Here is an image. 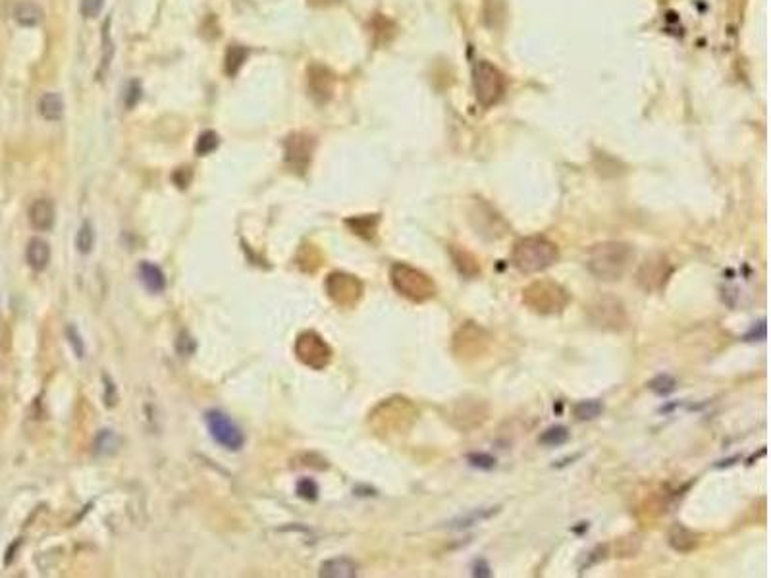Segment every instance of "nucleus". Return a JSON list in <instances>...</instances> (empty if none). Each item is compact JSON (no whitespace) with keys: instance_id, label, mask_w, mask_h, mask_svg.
Segmentation results:
<instances>
[{"instance_id":"f257e3e1","label":"nucleus","mask_w":771,"mask_h":578,"mask_svg":"<svg viewBox=\"0 0 771 578\" xmlns=\"http://www.w3.org/2000/svg\"><path fill=\"white\" fill-rule=\"evenodd\" d=\"M634 259V249L623 241H602L588 247L585 266L596 280L619 282Z\"/></svg>"},{"instance_id":"f03ea898","label":"nucleus","mask_w":771,"mask_h":578,"mask_svg":"<svg viewBox=\"0 0 771 578\" xmlns=\"http://www.w3.org/2000/svg\"><path fill=\"white\" fill-rule=\"evenodd\" d=\"M559 261V247L544 235H527L513 243L511 264L521 274H540Z\"/></svg>"},{"instance_id":"7ed1b4c3","label":"nucleus","mask_w":771,"mask_h":578,"mask_svg":"<svg viewBox=\"0 0 771 578\" xmlns=\"http://www.w3.org/2000/svg\"><path fill=\"white\" fill-rule=\"evenodd\" d=\"M523 303L524 307L532 312H536L540 317H556L561 314L569 303H571V293L553 280H534L523 289Z\"/></svg>"},{"instance_id":"20e7f679","label":"nucleus","mask_w":771,"mask_h":578,"mask_svg":"<svg viewBox=\"0 0 771 578\" xmlns=\"http://www.w3.org/2000/svg\"><path fill=\"white\" fill-rule=\"evenodd\" d=\"M390 280H392L393 289L413 303H428L438 293V285L427 272L415 268L411 264H405V262L393 264L390 270Z\"/></svg>"},{"instance_id":"39448f33","label":"nucleus","mask_w":771,"mask_h":578,"mask_svg":"<svg viewBox=\"0 0 771 578\" xmlns=\"http://www.w3.org/2000/svg\"><path fill=\"white\" fill-rule=\"evenodd\" d=\"M586 317L594 328L604 332H615L621 334L629 328V312L619 297L609 293H600L586 305Z\"/></svg>"},{"instance_id":"423d86ee","label":"nucleus","mask_w":771,"mask_h":578,"mask_svg":"<svg viewBox=\"0 0 771 578\" xmlns=\"http://www.w3.org/2000/svg\"><path fill=\"white\" fill-rule=\"evenodd\" d=\"M473 87H475L476 101L484 108H490V106H494V104L502 101V96L505 95L507 81H505V77L496 66H492L486 60H480L473 68Z\"/></svg>"},{"instance_id":"0eeeda50","label":"nucleus","mask_w":771,"mask_h":578,"mask_svg":"<svg viewBox=\"0 0 771 578\" xmlns=\"http://www.w3.org/2000/svg\"><path fill=\"white\" fill-rule=\"evenodd\" d=\"M673 274L675 266L673 262L669 261V256L663 253H654V255L646 256L644 262H641V266L634 274V280L642 291L661 293V291H665Z\"/></svg>"},{"instance_id":"6e6552de","label":"nucleus","mask_w":771,"mask_h":578,"mask_svg":"<svg viewBox=\"0 0 771 578\" xmlns=\"http://www.w3.org/2000/svg\"><path fill=\"white\" fill-rule=\"evenodd\" d=\"M374 419H380V426H376L378 430L386 434H401L407 432L409 428L413 426V422L419 416V411L417 407L411 403L405 397H393V400L384 401L382 405L376 409V413L372 414Z\"/></svg>"},{"instance_id":"1a4fd4ad","label":"nucleus","mask_w":771,"mask_h":578,"mask_svg":"<svg viewBox=\"0 0 771 578\" xmlns=\"http://www.w3.org/2000/svg\"><path fill=\"white\" fill-rule=\"evenodd\" d=\"M490 345H492V336L488 330H484L476 322H465L454 334L451 351L461 361H475L488 353Z\"/></svg>"},{"instance_id":"9d476101","label":"nucleus","mask_w":771,"mask_h":578,"mask_svg":"<svg viewBox=\"0 0 771 578\" xmlns=\"http://www.w3.org/2000/svg\"><path fill=\"white\" fill-rule=\"evenodd\" d=\"M205 420H207V428L210 436L220 443L222 448L237 451L243 446V432H241L237 424L226 413H222V411H208L205 414Z\"/></svg>"},{"instance_id":"9b49d317","label":"nucleus","mask_w":771,"mask_h":578,"mask_svg":"<svg viewBox=\"0 0 771 578\" xmlns=\"http://www.w3.org/2000/svg\"><path fill=\"white\" fill-rule=\"evenodd\" d=\"M326 289H328L332 301H336L342 307H353L363 295V283L359 282L355 276L342 274V272L328 276Z\"/></svg>"},{"instance_id":"f8f14e48","label":"nucleus","mask_w":771,"mask_h":578,"mask_svg":"<svg viewBox=\"0 0 771 578\" xmlns=\"http://www.w3.org/2000/svg\"><path fill=\"white\" fill-rule=\"evenodd\" d=\"M471 222L475 226L476 234L486 237V239H502L507 234V224L494 208L486 203H478L475 212H471Z\"/></svg>"},{"instance_id":"ddd939ff","label":"nucleus","mask_w":771,"mask_h":578,"mask_svg":"<svg viewBox=\"0 0 771 578\" xmlns=\"http://www.w3.org/2000/svg\"><path fill=\"white\" fill-rule=\"evenodd\" d=\"M297 355L303 361L305 365L313 366V368H324V366L330 363L332 358V349L328 347V344L324 341L322 337L317 336V334H303L297 341Z\"/></svg>"},{"instance_id":"4468645a","label":"nucleus","mask_w":771,"mask_h":578,"mask_svg":"<svg viewBox=\"0 0 771 578\" xmlns=\"http://www.w3.org/2000/svg\"><path fill=\"white\" fill-rule=\"evenodd\" d=\"M307 85H309L310 96L317 101L318 104L328 103L334 95V87H336V77L332 74L330 69L322 66V64H310L309 69H307Z\"/></svg>"},{"instance_id":"2eb2a0df","label":"nucleus","mask_w":771,"mask_h":578,"mask_svg":"<svg viewBox=\"0 0 771 578\" xmlns=\"http://www.w3.org/2000/svg\"><path fill=\"white\" fill-rule=\"evenodd\" d=\"M310 152H313V139L303 133H296L286 141V162L297 172H305V168L309 166Z\"/></svg>"},{"instance_id":"dca6fc26","label":"nucleus","mask_w":771,"mask_h":578,"mask_svg":"<svg viewBox=\"0 0 771 578\" xmlns=\"http://www.w3.org/2000/svg\"><path fill=\"white\" fill-rule=\"evenodd\" d=\"M448 253L451 256V261H454V266L463 278L475 280V278H478L482 274L480 261H478V256L473 251L459 247V245H449Z\"/></svg>"},{"instance_id":"f3484780","label":"nucleus","mask_w":771,"mask_h":578,"mask_svg":"<svg viewBox=\"0 0 771 578\" xmlns=\"http://www.w3.org/2000/svg\"><path fill=\"white\" fill-rule=\"evenodd\" d=\"M56 208L50 199H37L29 208V222L37 232H48L55 226Z\"/></svg>"},{"instance_id":"a211bd4d","label":"nucleus","mask_w":771,"mask_h":578,"mask_svg":"<svg viewBox=\"0 0 771 578\" xmlns=\"http://www.w3.org/2000/svg\"><path fill=\"white\" fill-rule=\"evenodd\" d=\"M668 542L675 551H679V553H690V551H694L698 548V544H700V536L690 528H687V526L677 523L669 528Z\"/></svg>"},{"instance_id":"6ab92c4d","label":"nucleus","mask_w":771,"mask_h":578,"mask_svg":"<svg viewBox=\"0 0 771 578\" xmlns=\"http://www.w3.org/2000/svg\"><path fill=\"white\" fill-rule=\"evenodd\" d=\"M26 259H28V264L37 272H43L47 268L48 262H50V247L45 239H35L29 241L28 251H26Z\"/></svg>"},{"instance_id":"aec40b11","label":"nucleus","mask_w":771,"mask_h":578,"mask_svg":"<svg viewBox=\"0 0 771 578\" xmlns=\"http://www.w3.org/2000/svg\"><path fill=\"white\" fill-rule=\"evenodd\" d=\"M320 577L324 578H353L357 577V565L351 559H330L320 567Z\"/></svg>"},{"instance_id":"412c9836","label":"nucleus","mask_w":771,"mask_h":578,"mask_svg":"<svg viewBox=\"0 0 771 578\" xmlns=\"http://www.w3.org/2000/svg\"><path fill=\"white\" fill-rule=\"evenodd\" d=\"M43 8L39 4H35L31 0H21L14 6V20L20 23V26H26V28H33V26H39L43 21Z\"/></svg>"},{"instance_id":"4be33fe9","label":"nucleus","mask_w":771,"mask_h":578,"mask_svg":"<svg viewBox=\"0 0 771 578\" xmlns=\"http://www.w3.org/2000/svg\"><path fill=\"white\" fill-rule=\"evenodd\" d=\"M139 278H141L143 285L149 289L151 293H160V291L166 288V278L164 274H162V270H160L159 266L151 264V262H143V264L139 266Z\"/></svg>"},{"instance_id":"5701e85b","label":"nucleus","mask_w":771,"mask_h":578,"mask_svg":"<svg viewBox=\"0 0 771 578\" xmlns=\"http://www.w3.org/2000/svg\"><path fill=\"white\" fill-rule=\"evenodd\" d=\"M39 114L45 120H48V122L60 120L64 114V103L60 95H56V93H45L41 96V101H39Z\"/></svg>"},{"instance_id":"b1692460","label":"nucleus","mask_w":771,"mask_h":578,"mask_svg":"<svg viewBox=\"0 0 771 578\" xmlns=\"http://www.w3.org/2000/svg\"><path fill=\"white\" fill-rule=\"evenodd\" d=\"M245 60H247V50L241 45H232L226 50V56H224V72L232 77L237 76V72L245 64Z\"/></svg>"},{"instance_id":"393cba45","label":"nucleus","mask_w":771,"mask_h":578,"mask_svg":"<svg viewBox=\"0 0 771 578\" xmlns=\"http://www.w3.org/2000/svg\"><path fill=\"white\" fill-rule=\"evenodd\" d=\"M567 441H569V430L565 426L548 428L538 438V443L546 446V448H559V446H563Z\"/></svg>"},{"instance_id":"a878e982","label":"nucleus","mask_w":771,"mask_h":578,"mask_svg":"<svg viewBox=\"0 0 771 578\" xmlns=\"http://www.w3.org/2000/svg\"><path fill=\"white\" fill-rule=\"evenodd\" d=\"M604 411V405L602 401L598 400H588L580 401L577 405L573 407V414L577 416V420H594L598 419L600 414Z\"/></svg>"},{"instance_id":"bb28decb","label":"nucleus","mask_w":771,"mask_h":578,"mask_svg":"<svg viewBox=\"0 0 771 578\" xmlns=\"http://www.w3.org/2000/svg\"><path fill=\"white\" fill-rule=\"evenodd\" d=\"M347 224L353 227V232H355V234L363 235V237H366V239H371L372 235L376 234L378 216H359V218L347 220Z\"/></svg>"},{"instance_id":"cd10ccee","label":"nucleus","mask_w":771,"mask_h":578,"mask_svg":"<svg viewBox=\"0 0 771 578\" xmlns=\"http://www.w3.org/2000/svg\"><path fill=\"white\" fill-rule=\"evenodd\" d=\"M76 245L77 249H79V253H91V249H93V245H95V232H93V227H91L89 222H85L81 226V230L77 232V239H76Z\"/></svg>"},{"instance_id":"c85d7f7f","label":"nucleus","mask_w":771,"mask_h":578,"mask_svg":"<svg viewBox=\"0 0 771 578\" xmlns=\"http://www.w3.org/2000/svg\"><path fill=\"white\" fill-rule=\"evenodd\" d=\"M675 385H677L675 378H671L669 374H660L650 382V390L658 395H668V393L675 392Z\"/></svg>"},{"instance_id":"c756f323","label":"nucleus","mask_w":771,"mask_h":578,"mask_svg":"<svg viewBox=\"0 0 771 578\" xmlns=\"http://www.w3.org/2000/svg\"><path fill=\"white\" fill-rule=\"evenodd\" d=\"M218 147V135L214 131H203L197 139V152L201 157H205L208 152H213Z\"/></svg>"},{"instance_id":"7c9ffc66","label":"nucleus","mask_w":771,"mask_h":578,"mask_svg":"<svg viewBox=\"0 0 771 578\" xmlns=\"http://www.w3.org/2000/svg\"><path fill=\"white\" fill-rule=\"evenodd\" d=\"M468 463H471L473 467L486 468V470H490V468L496 467V459H494V457H492V455H488V453L468 455Z\"/></svg>"},{"instance_id":"2f4dec72","label":"nucleus","mask_w":771,"mask_h":578,"mask_svg":"<svg viewBox=\"0 0 771 578\" xmlns=\"http://www.w3.org/2000/svg\"><path fill=\"white\" fill-rule=\"evenodd\" d=\"M104 0H81V14L85 18H96L103 10Z\"/></svg>"},{"instance_id":"473e14b6","label":"nucleus","mask_w":771,"mask_h":578,"mask_svg":"<svg viewBox=\"0 0 771 578\" xmlns=\"http://www.w3.org/2000/svg\"><path fill=\"white\" fill-rule=\"evenodd\" d=\"M139 98H141V85H139V81H131L128 85V89H125V106L133 108Z\"/></svg>"},{"instance_id":"72a5a7b5","label":"nucleus","mask_w":771,"mask_h":578,"mask_svg":"<svg viewBox=\"0 0 771 578\" xmlns=\"http://www.w3.org/2000/svg\"><path fill=\"white\" fill-rule=\"evenodd\" d=\"M297 492H299V496L305 497V499H317L318 488H317V484H315L313 480H303L297 484Z\"/></svg>"},{"instance_id":"f704fd0d","label":"nucleus","mask_w":771,"mask_h":578,"mask_svg":"<svg viewBox=\"0 0 771 578\" xmlns=\"http://www.w3.org/2000/svg\"><path fill=\"white\" fill-rule=\"evenodd\" d=\"M68 334H69V344L76 345V355L77 357H83V341H81V337L77 336V330L76 328H68Z\"/></svg>"},{"instance_id":"c9c22d12","label":"nucleus","mask_w":771,"mask_h":578,"mask_svg":"<svg viewBox=\"0 0 771 578\" xmlns=\"http://www.w3.org/2000/svg\"><path fill=\"white\" fill-rule=\"evenodd\" d=\"M336 2H339V0H309L310 6H315V8L332 6V4H336Z\"/></svg>"}]
</instances>
